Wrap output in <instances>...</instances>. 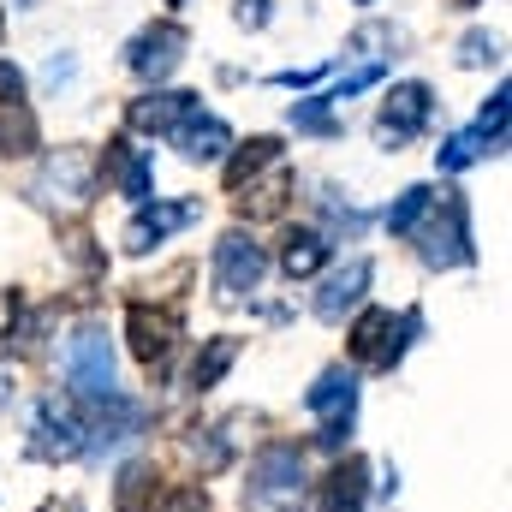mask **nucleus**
I'll return each mask as SVG.
<instances>
[{
  "label": "nucleus",
  "instance_id": "obj_1",
  "mask_svg": "<svg viewBox=\"0 0 512 512\" xmlns=\"http://www.w3.org/2000/svg\"><path fill=\"white\" fill-rule=\"evenodd\" d=\"M310 495V471H304V453L292 441H274L262 447L251 465V483H245V507L251 512H298Z\"/></svg>",
  "mask_w": 512,
  "mask_h": 512
},
{
  "label": "nucleus",
  "instance_id": "obj_2",
  "mask_svg": "<svg viewBox=\"0 0 512 512\" xmlns=\"http://www.w3.org/2000/svg\"><path fill=\"white\" fill-rule=\"evenodd\" d=\"M423 221L429 227H417V239H423V262L429 268H465L477 256V245H471V209H465L459 191H441V203H429Z\"/></svg>",
  "mask_w": 512,
  "mask_h": 512
},
{
  "label": "nucleus",
  "instance_id": "obj_3",
  "mask_svg": "<svg viewBox=\"0 0 512 512\" xmlns=\"http://www.w3.org/2000/svg\"><path fill=\"white\" fill-rule=\"evenodd\" d=\"M417 328H423L417 310H405V316H393V310H364V316L352 322V358L370 364V370H393V364L405 358V346H411Z\"/></svg>",
  "mask_w": 512,
  "mask_h": 512
},
{
  "label": "nucleus",
  "instance_id": "obj_4",
  "mask_svg": "<svg viewBox=\"0 0 512 512\" xmlns=\"http://www.w3.org/2000/svg\"><path fill=\"white\" fill-rule=\"evenodd\" d=\"M66 382L78 399H114V346L102 328H78L66 346Z\"/></svg>",
  "mask_w": 512,
  "mask_h": 512
},
{
  "label": "nucleus",
  "instance_id": "obj_5",
  "mask_svg": "<svg viewBox=\"0 0 512 512\" xmlns=\"http://www.w3.org/2000/svg\"><path fill=\"white\" fill-rule=\"evenodd\" d=\"M262 274H268V256L256 245L251 233H221V245H215V292L227 298V304H239L245 292L262 286Z\"/></svg>",
  "mask_w": 512,
  "mask_h": 512
},
{
  "label": "nucleus",
  "instance_id": "obj_6",
  "mask_svg": "<svg viewBox=\"0 0 512 512\" xmlns=\"http://www.w3.org/2000/svg\"><path fill=\"white\" fill-rule=\"evenodd\" d=\"M429 114H435V90L429 84H393L382 102V114H376V143L382 149H399V143H411L417 131L429 126Z\"/></svg>",
  "mask_w": 512,
  "mask_h": 512
},
{
  "label": "nucleus",
  "instance_id": "obj_7",
  "mask_svg": "<svg viewBox=\"0 0 512 512\" xmlns=\"http://www.w3.org/2000/svg\"><path fill=\"white\" fill-rule=\"evenodd\" d=\"M96 155L90 149H54L48 155V167H42V179H36V197L42 203H90V191H96Z\"/></svg>",
  "mask_w": 512,
  "mask_h": 512
},
{
  "label": "nucleus",
  "instance_id": "obj_8",
  "mask_svg": "<svg viewBox=\"0 0 512 512\" xmlns=\"http://www.w3.org/2000/svg\"><path fill=\"white\" fill-rule=\"evenodd\" d=\"M84 453V423L60 405V399H42L36 417H30V459L42 465H66Z\"/></svg>",
  "mask_w": 512,
  "mask_h": 512
},
{
  "label": "nucleus",
  "instance_id": "obj_9",
  "mask_svg": "<svg viewBox=\"0 0 512 512\" xmlns=\"http://www.w3.org/2000/svg\"><path fill=\"white\" fill-rule=\"evenodd\" d=\"M179 60H185V30H179L173 18H161V24L137 30V36H131V48H126V66L143 78V84H161Z\"/></svg>",
  "mask_w": 512,
  "mask_h": 512
},
{
  "label": "nucleus",
  "instance_id": "obj_10",
  "mask_svg": "<svg viewBox=\"0 0 512 512\" xmlns=\"http://www.w3.org/2000/svg\"><path fill=\"white\" fill-rule=\"evenodd\" d=\"M197 215H203V203H191V197H179V203H143V209L131 215V227H126V251L131 256L155 251L161 239H173V233L191 227Z\"/></svg>",
  "mask_w": 512,
  "mask_h": 512
},
{
  "label": "nucleus",
  "instance_id": "obj_11",
  "mask_svg": "<svg viewBox=\"0 0 512 512\" xmlns=\"http://www.w3.org/2000/svg\"><path fill=\"white\" fill-rule=\"evenodd\" d=\"M126 340L131 352H137V364H161L167 352H173V340H179V316L173 310H149V304H131L126 310Z\"/></svg>",
  "mask_w": 512,
  "mask_h": 512
},
{
  "label": "nucleus",
  "instance_id": "obj_12",
  "mask_svg": "<svg viewBox=\"0 0 512 512\" xmlns=\"http://www.w3.org/2000/svg\"><path fill=\"white\" fill-rule=\"evenodd\" d=\"M173 137V149L185 155V161H221L227 149H233V131H227V120L221 114H203V108H191L179 126L167 131Z\"/></svg>",
  "mask_w": 512,
  "mask_h": 512
},
{
  "label": "nucleus",
  "instance_id": "obj_13",
  "mask_svg": "<svg viewBox=\"0 0 512 512\" xmlns=\"http://www.w3.org/2000/svg\"><path fill=\"white\" fill-rule=\"evenodd\" d=\"M191 108H197V96H191V90H149V96H137V102L126 108V126L155 137V131H173Z\"/></svg>",
  "mask_w": 512,
  "mask_h": 512
},
{
  "label": "nucleus",
  "instance_id": "obj_14",
  "mask_svg": "<svg viewBox=\"0 0 512 512\" xmlns=\"http://www.w3.org/2000/svg\"><path fill=\"white\" fill-rule=\"evenodd\" d=\"M364 292H370V262H364V256H352L346 268H334V274L322 280V292H316V316H322V322H340Z\"/></svg>",
  "mask_w": 512,
  "mask_h": 512
},
{
  "label": "nucleus",
  "instance_id": "obj_15",
  "mask_svg": "<svg viewBox=\"0 0 512 512\" xmlns=\"http://www.w3.org/2000/svg\"><path fill=\"white\" fill-rule=\"evenodd\" d=\"M364 501H370V465L346 459V465L328 471V483L316 495V512H364Z\"/></svg>",
  "mask_w": 512,
  "mask_h": 512
},
{
  "label": "nucleus",
  "instance_id": "obj_16",
  "mask_svg": "<svg viewBox=\"0 0 512 512\" xmlns=\"http://www.w3.org/2000/svg\"><path fill=\"white\" fill-rule=\"evenodd\" d=\"M102 167L114 173V185L126 191L131 203H149V191H155V167H149V149H131L126 137H114Z\"/></svg>",
  "mask_w": 512,
  "mask_h": 512
},
{
  "label": "nucleus",
  "instance_id": "obj_17",
  "mask_svg": "<svg viewBox=\"0 0 512 512\" xmlns=\"http://www.w3.org/2000/svg\"><path fill=\"white\" fill-rule=\"evenodd\" d=\"M245 197H239V215L245 221H274V215H286V203H292V173L274 161V173L268 179H251V185H239Z\"/></svg>",
  "mask_w": 512,
  "mask_h": 512
},
{
  "label": "nucleus",
  "instance_id": "obj_18",
  "mask_svg": "<svg viewBox=\"0 0 512 512\" xmlns=\"http://www.w3.org/2000/svg\"><path fill=\"white\" fill-rule=\"evenodd\" d=\"M304 405L316 411V417H328V423H340V417H352V405H358V376L352 370H322L316 376V387L304 393Z\"/></svg>",
  "mask_w": 512,
  "mask_h": 512
},
{
  "label": "nucleus",
  "instance_id": "obj_19",
  "mask_svg": "<svg viewBox=\"0 0 512 512\" xmlns=\"http://www.w3.org/2000/svg\"><path fill=\"white\" fill-rule=\"evenodd\" d=\"M155 483H161L155 459H131L114 483V512H155Z\"/></svg>",
  "mask_w": 512,
  "mask_h": 512
},
{
  "label": "nucleus",
  "instance_id": "obj_20",
  "mask_svg": "<svg viewBox=\"0 0 512 512\" xmlns=\"http://www.w3.org/2000/svg\"><path fill=\"white\" fill-rule=\"evenodd\" d=\"M322 262H328V239H322L316 227H298V233H286V245H280V268H286L292 280L316 274Z\"/></svg>",
  "mask_w": 512,
  "mask_h": 512
},
{
  "label": "nucleus",
  "instance_id": "obj_21",
  "mask_svg": "<svg viewBox=\"0 0 512 512\" xmlns=\"http://www.w3.org/2000/svg\"><path fill=\"white\" fill-rule=\"evenodd\" d=\"M239 364V340L233 334H215L203 352H197V364H191V387L197 393H209V387H221V376Z\"/></svg>",
  "mask_w": 512,
  "mask_h": 512
},
{
  "label": "nucleus",
  "instance_id": "obj_22",
  "mask_svg": "<svg viewBox=\"0 0 512 512\" xmlns=\"http://www.w3.org/2000/svg\"><path fill=\"white\" fill-rule=\"evenodd\" d=\"M102 405H108V411H102V423H96V429H90V441H84V447H96V453L120 447V441H126L131 429L143 423V411H137L131 399H120V393H114V399H102Z\"/></svg>",
  "mask_w": 512,
  "mask_h": 512
},
{
  "label": "nucleus",
  "instance_id": "obj_23",
  "mask_svg": "<svg viewBox=\"0 0 512 512\" xmlns=\"http://www.w3.org/2000/svg\"><path fill=\"white\" fill-rule=\"evenodd\" d=\"M0 155H36V114L24 102H6L0 108Z\"/></svg>",
  "mask_w": 512,
  "mask_h": 512
},
{
  "label": "nucleus",
  "instance_id": "obj_24",
  "mask_svg": "<svg viewBox=\"0 0 512 512\" xmlns=\"http://www.w3.org/2000/svg\"><path fill=\"white\" fill-rule=\"evenodd\" d=\"M274 161H280V143H274V137H251V143L227 161V191L251 185L256 173H262V167H274Z\"/></svg>",
  "mask_w": 512,
  "mask_h": 512
},
{
  "label": "nucleus",
  "instance_id": "obj_25",
  "mask_svg": "<svg viewBox=\"0 0 512 512\" xmlns=\"http://www.w3.org/2000/svg\"><path fill=\"white\" fill-rule=\"evenodd\" d=\"M489 155V137L471 126V131H453L441 149H435V161H441V173H465V167H477Z\"/></svg>",
  "mask_w": 512,
  "mask_h": 512
},
{
  "label": "nucleus",
  "instance_id": "obj_26",
  "mask_svg": "<svg viewBox=\"0 0 512 512\" xmlns=\"http://www.w3.org/2000/svg\"><path fill=\"white\" fill-rule=\"evenodd\" d=\"M429 203H435V191H429V185L399 191V203L387 209V227H393V233H417V227H423V215H429Z\"/></svg>",
  "mask_w": 512,
  "mask_h": 512
},
{
  "label": "nucleus",
  "instance_id": "obj_27",
  "mask_svg": "<svg viewBox=\"0 0 512 512\" xmlns=\"http://www.w3.org/2000/svg\"><path fill=\"white\" fill-rule=\"evenodd\" d=\"M292 126L316 131V137H334L340 120H334V102H328V96H310V102H292Z\"/></svg>",
  "mask_w": 512,
  "mask_h": 512
},
{
  "label": "nucleus",
  "instance_id": "obj_28",
  "mask_svg": "<svg viewBox=\"0 0 512 512\" xmlns=\"http://www.w3.org/2000/svg\"><path fill=\"white\" fill-rule=\"evenodd\" d=\"M501 60V42L489 36V30H471L465 42H459V66H495Z\"/></svg>",
  "mask_w": 512,
  "mask_h": 512
},
{
  "label": "nucleus",
  "instance_id": "obj_29",
  "mask_svg": "<svg viewBox=\"0 0 512 512\" xmlns=\"http://www.w3.org/2000/svg\"><path fill=\"white\" fill-rule=\"evenodd\" d=\"M155 512H209V489L203 483H179L167 501H155Z\"/></svg>",
  "mask_w": 512,
  "mask_h": 512
},
{
  "label": "nucleus",
  "instance_id": "obj_30",
  "mask_svg": "<svg viewBox=\"0 0 512 512\" xmlns=\"http://www.w3.org/2000/svg\"><path fill=\"white\" fill-rule=\"evenodd\" d=\"M233 24H239V30H262V24H268V0H239V6H233Z\"/></svg>",
  "mask_w": 512,
  "mask_h": 512
},
{
  "label": "nucleus",
  "instance_id": "obj_31",
  "mask_svg": "<svg viewBox=\"0 0 512 512\" xmlns=\"http://www.w3.org/2000/svg\"><path fill=\"white\" fill-rule=\"evenodd\" d=\"M6 102H24V72L12 66V60H0V108Z\"/></svg>",
  "mask_w": 512,
  "mask_h": 512
},
{
  "label": "nucleus",
  "instance_id": "obj_32",
  "mask_svg": "<svg viewBox=\"0 0 512 512\" xmlns=\"http://www.w3.org/2000/svg\"><path fill=\"white\" fill-rule=\"evenodd\" d=\"M316 78H322V66H304V72H274V84H280V90H310Z\"/></svg>",
  "mask_w": 512,
  "mask_h": 512
},
{
  "label": "nucleus",
  "instance_id": "obj_33",
  "mask_svg": "<svg viewBox=\"0 0 512 512\" xmlns=\"http://www.w3.org/2000/svg\"><path fill=\"white\" fill-rule=\"evenodd\" d=\"M346 435H352V417H340V423H328V429H322L316 441H322L328 453H340V447H346Z\"/></svg>",
  "mask_w": 512,
  "mask_h": 512
},
{
  "label": "nucleus",
  "instance_id": "obj_34",
  "mask_svg": "<svg viewBox=\"0 0 512 512\" xmlns=\"http://www.w3.org/2000/svg\"><path fill=\"white\" fill-rule=\"evenodd\" d=\"M441 6H459V12H471V6H483V0H441Z\"/></svg>",
  "mask_w": 512,
  "mask_h": 512
},
{
  "label": "nucleus",
  "instance_id": "obj_35",
  "mask_svg": "<svg viewBox=\"0 0 512 512\" xmlns=\"http://www.w3.org/2000/svg\"><path fill=\"white\" fill-rule=\"evenodd\" d=\"M54 512H84V507H78V501H66V507H54Z\"/></svg>",
  "mask_w": 512,
  "mask_h": 512
},
{
  "label": "nucleus",
  "instance_id": "obj_36",
  "mask_svg": "<svg viewBox=\"0 0 512 512\" xmlns=\"http://www.w3.org/2000/svg\"><path fill=\"white\" fill-rule=\"evenodd\" d=\"M0 36H6V18H0Z\"/></svg>",
  "mask_w": 512,
  "mask_h": 512
},
{
  "label": "nucleus",
  "instance_id": "obj_37",
  "mask_svg": "<svg viewBox=\"0 0 512 512\" xmlns=\"http://www.w3.org/2000/svg\"><path fill=\"white\" fill-rule=\"evenodd\" d=\"M173 6H179V0H173Z\"/></svg>",
  "mask_w": 512,
  "mask_h": 512
},
{
  "label": "nucleus",
  "instance_id": "obj_38",
  "mask_svg": "<svg viewBox=\"0 0 512 512\" xmlns=\"http://www.w3.org/2000/svg\"><path fill=\"white\" fill-rule=\"evenodd\" d=\"M364 6H370V0H364Z\"/></svg>",
  "mask_w": 512,
  "mask_h": 512
}]
</instances>
